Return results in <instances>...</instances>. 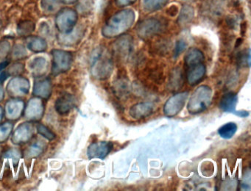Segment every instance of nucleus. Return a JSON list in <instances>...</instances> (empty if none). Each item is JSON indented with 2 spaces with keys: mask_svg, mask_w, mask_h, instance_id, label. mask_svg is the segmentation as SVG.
Instances as JSON below:
<instances>
[{
  "mask_svg": "<svg viewBox=\"0 0 251 191\" xmlns=\"http://www.w3.org/2000/svg\"><path fill=\"white\" fill-rule=\"evenodd\" d=\"M136 15L131 9H124L111 16L102 29L105 38H113L127 32L135 22Z\"/></svg>",
  "mask_w": 251,
  "mask_h": 191,
  "instance_id": "nucleus-1",
  "label": "nucleus"
},
{
  "mask_svg": "<svg viewBox=\"0 0 251 191\" xmlns=\"http://www.w3.org/2000/svg\"><path fill=\"white\" fill-rule=\"evenodd\" d=\"M92 73L98 79H106L111 76L114 69L112 58L102 47H98L91 57Z\"/></svg>",
  "mask_w": 251,
  "mask_h": 191,
  "instance_id": "nucleus-2",
  "label": "nucleus"
},
{
  "mask_svg": "<svg viewBox=\"0 0 251 191\" xmlns=\"http://www.w3.org/2000/svg\"><path fill=\"white\" fill-rule=\"evenodd\" d=\"M212 91L207 85H201L194 91L187 104L188 111L191 114H198L205 111L211 104Z\"/></svg>",
  "mask_w": 251,
  "mask_h": 191,
  "instance_id": "nucleus-3",
  "label": "nucleus"
},
{
  "mask_svg": "<svg viewBox=\"0 0 251 191\" xmlns=\"http://www.w3.org/2000/svg\"><path fill=\"white\" fill-rule=\"evenodd\" d=\"M52 73L58 76L65 73L71 69L73 62V55L70 51L62 49H53L52 51Z\"/></svg>",
  "mask_w": 251,
  "mask_h": 191,
  "instance_id": "nucleus-4",
  "label": "nucleus"
},
{
  "mask_svg": "<svg viewBox=\"0 0 251 191\" xmlns=\"http://www.w3.org/2000/svg\"><path fill=\"white\" fill-rule=\"evenodd\" d=\"M78 20L76 10L72 8H64L58 12L55 18V25L61 33H68L75 27Z\"/></svg>",
  "mask_w": 251,
  "mask_h": 191,
  "instance_id": "nucleus-5",
  "label": "nucleus"
},
{
  "mask_svg": "<svg viewBox=\"0 0 251 191\" xmlns=\"http://www.w3.org/2000/svg\"><path fill=\"white\" fill-rule=\"evenodd\" d=\"M164 24L162 21L155 18H150L142 21L137 26V34L139 38L148 40L162 32Z\"/></svg>",
  "mask_w": 251,
  "mask_h": 191,
  "instance_id": "nucleus-6",
  "label": "nucleus"
},
{
  "mask_svg": "<svg viewBox=\"0 0 251 191\" xmlns=\"http://www.w3.org/2000/svg\"><path fill=\"white\" fill-rule=\"evenodd\" d=\"M189 92L178 93L170 97L164 104V113L167 117L177 116L184 107Z\"/></svg>",
  "mask_w": 251,
  "mask_h": 191,
  "instance_id": "nucleus-7",
  "label": "nucleus"
},
{
  "mask_svg": "<svg viewBox=\"0 0 251 191\" xmlns=\"http://www.w3.org/2000/svg\"><path fill=\"white\" fill-rule=\"evenodd\" d=\"M238 102V96L235 93L229 92L223 95L220 100V110L225 113H233L241 118H247L249 116V113L246 110H236V104Z\"/></svg>",
  "mask_w": 251,
  "mask_h": 191,
  "instance_id": "nucleus-8",
  "label": "nucleus"
},
{
  "mask_svg": "<svg viewBox=\"0 0 251 191\" xmlns=\"http://www.w3.org/2000/svg\"><path fill=\"white\" fill-rule=\"evenodd\" d=\"M6 90L8 95L14 98L25 96L30 91V82L26 78L16 76L8 82Z\"/></svg>",
  "mask_w": 251,
  "mask_h": 191,
  "instance_id": "nucleus-9",
  "label": "nucleus"
},
{
  "mask_svg": "<svg viewBox=\"0 0 251 191\" xmlns=\"http://www.w3.org/2000/svg\"><path fill=\"white\" fill-rule=\"evenodd\" d=\"M133 40L130 35H123L113 44V53L123 60L127 58L133 50Z\"/></svg>",
  "mask_w": 251,
  "mask_h": 191,
  "instance_id": "nucleus-10",
  "label": "nucleus"
},
{
  "mask_svg": "<svg viewBox=\"0 0 251 191\" xmlns=\"http://www.w3.org/2000/svg\"><path fill=\"white\" fill-rule=\"evenodd\" d=\"M114 148L109 141H98L92 143L87 148V156L89 159H104L110 154Z\"/></svg>",
  "mask_w": 251,
  "mask_h": 191,
  "instance_id": "nucleus-11",
  "label": "nucleus"
},
{
  "mask_svg": "<svg viewBox=\"0 0 251 191\" xmlns=\"http://www.w3.org/2000/svg\"><path fill=\"white\" fill-rule=\"evenodd\" d=\"M33 133H34L33 125L29 122H25L17 126L13 133L11 141L15 145L26 143L31 139L32 137L33 136Z\"/></svg>",
  "mask_w": 251,
  "mask_h": 191,
  "instance_id": "nucleus-12",
  "label": "nucleus"
},
{
  "mask_svg": "<svg viewBox=\"0 0 251 191\" xmlns=\"http://www.w3.org/2000/svg\"><path fill=\"white\" fill-rule=\"evenodd\" d=\"M45 106L42 98H34L30 99L25 109L24 115L26 119L30 120H41L43 117Z\"/></svg>",
  "mask_w": 251,
  "mask_h": 191,
  "instance_id": "nucleus-13",
  "label": "nucleus"
},
{
  "mask_svg": "<svg viewBox=\"0 0 251 191\" xmlns=\"http://www.w3.org/2000/svg\"><path fill=\"white\" fill-rule=\"evenodd\" d=\"M52 91V81L50 78H41L35 82L33 94L36 97L44 99H48L50 97Z\"/></svg>",
  "mask_w": 251,
  "mask_h": 191,
  "instance_id": "nucleus-14",
  "label": "nucleus"
},
{
  "mask_svg": "<svg viewBox=\"0 0 251 191\" xmlns=\"http://www.w3.org/2000/svg\"><path fill=\"white\" fill-rule=\"evenodd\" d=\"M75 104L76 99L74 96L64 94L57 98L55 104V110L59 114H67L75 107Z\"/></svg>",
  "mask_w": 251,
  "mask_h": 191,
  "instance_id": "nucleus-15",
  "label": "nucleus"
},
{
  "mask_svg": "<svg viewBox=\"0 0 251 191\" xmlns=\"http://www.w3.org/2000/svg\"><path fill=\"white\" fill-rule=\"evenodd\" d=\"M24 110L25 103L23 100H10L5 104V116L9 120H17L20 119Z\"/></svg>",
  "mask_w": 251,
  "mask_h": 191,
  "instance_id": "nucleus-16",
  "label": "nucleus"
},
{
  "mask_svg": "<svg viewBox=\"0 0 251 191\" xmlns=\"http://www.w3.org/2000/svg\"><path fill=\"white\" fill-rule=\"evenodd\" d=\"M49 67V63L45 57H34L28 63V69L33 76L42 77L47 73Z\"/></svg>",
  "mask_w": 251,
  "mask_h": 191,
  "instance_id": "nucleus-17",
  "label": "nucleus"
},
{
  "mask_svg": "<svg viewBox=\"0 0 251 191\" xmlns=\"http://www.w3.org/2000/svg\"><path fill=\"white\" fill-rule=\"evenodd\" d=\"M154 106L151 102H141L135 104L130 107V116L133 119L139 120V119H145L152 114L153 112Z\"/></svg>",
  "mask_w": 251,
  "mask_h": 191,
  "instance_id": "nucleus-18",
  "label": "nucleus"
},
{
  "mask_svg": "<svg viewBox=\"0 0 251 191\" xmlns=\"http://www.w3.org/2000/svg\"><path fill=\"white\" fill-rule=\"evenodd\" d=\"M205 66L203 63L187 68L186 79L190 85H195L201 82L205 74Z\"/></svg>",
  "mask_w": 251,
  "mask_h": 191,
  "instance_id": "nucleus-19",
  "label": "nucleus"
},
{
  "mask_svg": "<svg viewBox=\"0 0 251 191\" xmlns=\"http://www.w3.org/2000/svg\"><path fill=\"white\" fill-rule=\"evenodd\" d=\"M81 31L79 29H73L68 33H61L58 37L60 44L66 47H72L75 45L80 41L82 37Z\"/></svg>",
  "mask_w": 251,
  "mask_h": 191,
  "instance_id": "nucleus-20",
  "label": "nucleus"
},
{
  "mask_svg": "<svg viewBox=\"0 0 251 191\" xmlns=\"http://www.w3.org/2000/svg\"><path fill=\"white\" fill-rule=\"evenodd\" d=\"M27 47L35 53L43 52L48 48V43L42 37L29 36L26 40Z\"/></svg>",
  "mask_w": 251,
  "mask_h": 191,
  "instance_id": "nucleus-21",
  "label": "nucleus"
},
{
  "mask_svg": "<svg viewBox=\"0 0 251 191\" xmlns=\"http://www.w3.org/2000/svg\"><path fill=\"white\" fill-rule=\"evenodd\" d=\"M204 55L201 50L196 48H192L188 50L184 57V63L186 68L201 64L203 63Z\"/></svg>",
  "mask_w": 251,
  "mask_h": 191,
  "instance_id": "nucleus-22",
  "label": "nucleus"
},
{
  "mask_svg": "<svg viewBox=\"0 0 251 191\" xmlns=\"http://www.w3.org/2000/svg\"><path fill=\"white\" fill-rule=\"evenodd\" d=\"M183 74L181 69L179 67L175 68L173 72L170 73V79H169V87L172 91H176L180 89L183 86Z\"/></svg>",
  "mask_w": 251,
  "mask_h": 191,
  "instance_id": "nucleus-23",
  "label": "nucleus"
},
{
  "mask_svg": "<svg viewBox=\"0 0 251 191\" xmlns=\"http://www.w3.org/2000/svg\"><path fill=\"white\" fill-rule=\"evenodd\" d=\"M195 16V10L192 6L183 5L180 9V14H179L177 22L180 26H186L189 24L193 20Z\"/></svg>",
  "mask_w": 251,
  "mask_h": 191,
  "instance_id": "nucleus-24",
  "label": "nucleus"
},
{
  "mask_svg": "<svg viewBox=\"0 0 251 191\" xmlns=\"http://www.w3.org/2000/svg\"><path fill=\"white\" fill-rule=\"evenodd\" d=\"M46 148V143L44 141H39L33 143L26 150L25 157L27 158H37L42 154Z\"/></svg>",
  "mask_w": 251,
  "mask_h": 191,
  "instance_id": "nucleus-25",
  "label": "nucleus"
},
{
  "mask_svg": "<svg viewBox=\"0 0 251 191\" xmlns=\"http://www.w3.org/2000/svg\"><path fill=\"white\" fill-rule=\"evenodd\" d=\"M170 0H142L141 6L145 11L154 12L164 7Z\"/></svg>",
  "mask_w": 251,
  "mask_h": 191,
  "instance_id": "nucleus-26",
  "label": "nucleus"
},
{
  "mask_svg": "<svg viewBox=\"0 0 251 191\" xmlns=\"http://www.w3.org/2000/svg\"><path fill=\"white\" fill-rule=\"evenodd\" d=\"M237 131V125L234 122H228L220 126L218 134L223 139L229 140L233 138Z\"/></svg>",
  "mask_w": 251,
  "mask_h": 191,
  "instance_id": "nucleus-27",
  "label": "nucleus"
},
{
  "mask_svg": "<svg viewBox=\"0 0 251 191\" xmlns=\"http://www.w3.org/2000/svg\"><path fill=\"white\" fill-rule=\"evenodd\" d=\"M62 4V0H41V7L46 13H55L59 10Z\"/></svg>",
  "mask_w": 251,
  "mask_h": 191,
  "instance_id": "nucleus-28",
  "label": "nucleus"
},
{
  "mask_svg": "<svg viewBox=\"0 0 251 191\" xmlns=\"http://www.w3.org/2000/svg\"><path fill=\"white\" fill-rule=\"evenodd\" d=\"M35 24L30 21H24L19 24L17 32L20 36H29L34 31Z\"/></svg>",
  "mask_w": 251,
  "mask_h": 191,
  "instance_id": "nucleus-29",
  "label": "nucleus"
},
{
  "mask_svg": "<svg viewBox=\"0 0 251 191\" xmlns=\"http://www.w3.org/2000/svg\"><path fill=\"white\" fill-rule=\"evenodd\" d=\"M14 125L11 122H6L0 125V143L5 142L13 131Z\"/></svg>",
  "mask_w": 251,
  "mask_h": 191,
  "instance_id": "nucleus-30",
  "label": "nucleus"
},
{
  "mask_svg": "<svg viewBox=\"0 0 251 191\" xmlns=\"http://www.w3.org/2000/svg\"><path fill=\"white\" fill-rule=\"evenodd\" d=\"M3 157L5 158L11 159L14 164L17 165L19 161H20V159L23 157V154H22L21 151L18 149V148H13L8 150L4 154Z\"/></svg>",
  "mask_w": 251,
  "mask_h": 191,
  "instance_id": "nucleus-31",
  "label": "nucleus"
},
{
  "mask_svg": "<svg viewBox=\"0 0 251 191\" xmlns=\"http://www.w3.org/2000/svg\"><path fill=\"white\" fill-rule=\"evenodd\" d=\"M36 129H37L38 133L40 134L44 138H46L48 141H52L55 139V135L53 132L50 130L49 128L47 127L45 125L42 123H39L36 126Z\"/></svg>",
  "mask_w": 251,
  "mask_h": 191,
  "instance_id": "nucleus-32",
  "label": "nucleus"
},
{
  "mask_svg": "<svg viewBox=\"0 0 251 191\" xmlns=\"http://www.w3.org/2000/svg\"><path fill=\"white\" fill-rule=\"evenodd\" d=\"M27 55V51L24 46L22 44H16L13 48L12 56L14 59L20 60V59H23Z\"/></svg>",
  "mask_w": 251,
  "mask_h": 191,
  "instance_id": "nucleus-33",
  "label": "nucleus"
},
{
  "mask_svg": "<svg viewBox=\"0 0 251 191\" xmlns=\"http://www.w3.org/2000/svg\"><path fill=\"white\" fill-rule=\"evenodd\" d=\"M24 66L22 63H15L12 65L7 71L8 75L10 76H19L24 72Z\"/></svg>",
  "mask_w": 251,
  "mask_h": 191,
  "instance_id": "nucleus-34",
  "label": "nucleus"
},
{
  "mask_svg": "<svg viewBox=\"0 0 251 191\" xmlns=\"http://www.w3.org/2000/svg\"><path fill=\"white\" fill-rule=\"evenodd\" d=\"M186 47H187V44H186V41L183 40H179L176 42V46H175L174 49V56L175 57H177L183 51H185Z\"/></svg>",
  "mask_w": 251,
  "mask_h": 191,
  "instance_id": "nucleus-35",
  "label": "nucleus"
},
{
  "mask_svg": "<svg viewBox=\"0 0 251 191\" xmlns=\"http://www.w3.org/2000/svg\"><path fill=\"white\" fill-rule=\"evenodd\" d=\"M118 85L116 86V90H117V92H118L119 94H123V95H125V94H127L128 93V85L126 84V81L124 79H120L119 81Z\"/></svg>",
  "mask_w": 251,
  "mask_h": 191,
  "instance_id": "nucleus-36",
  "label": "nucleus"
},
{
  "mask_svg": "<svg viewBox=\"0 0 251 191\" xmlns=\"http://www.w3.org/2000/svg\"><path fill=\"white\" fill-rule=\"evenodd\" d=\"M10 50V44L8 41H4L2 44H0V56L1 57H5L8 54Z\"/></svg>",
  "mask_w": 251,
  "mask_h": 191,
  "instance_id": "nucleus-37",
  "label": "nucleus"
},
{
  "mask_svg": "<svg viewBox=\"0 0 251 191\" xmlns=\"http://www.w3.org/2000/svg\"><path fill=\"white\" fill-rule=\"evenodd\" d=\"M137 0H115L116 4L120 7H127L134 4Z\"/></svg>",
  "mask_w": 251,
  "mask_h": 191,
  "instance_id": "nucleus-38",
  "label": "nucleus"
},
{
  "mask_svg": "<svg viewBox=\"0 0 251 191\" xmlns=\"http://www.w3.org/2000/svg\"><path fill=\"white\" fill-rule=\"evenodd\" d=\"M8 76H9V75H8V72H5V71H2L1 73H0V83L6 80Z\"/></svg>",
  "mask_w": 251,
  "mask_h": 191,
  "instance_id": "nucleus-39",
  "label": "nucleus"
},
{
  "mask_svg": "<svg viewBox=\"0 0 251 191\" xmlns=\"http://www.w3.org/2000/svg\"><path fill=\"white\" fill-rule=\"evenodd\" d=\"M8 64H9V61H4L0 63V72L4 71V69L8 66Z\"/></svg>",
  "mask_w": 251,
  "mask_h": 191,
  "instance_id": "nucleus-40",
  "label": "nucleus"
},
{
  "mask_svg": "<svg viewBox=\"0 0 251 191\" xmlns=\"http://www.w3.org/2000/svg\"><path fill=\"white\" fill-rule=\"evenodd\" d=\"M4 96H5V94H4L3 89H2V87L0 86V101L3 99Z\"/></svg>",
  "mask_w": 251,
  "mask_h": 191,
  "instance_id": "nucleus-41",
  "label": "nucleus"
},
{
  "mask_svg": "<svg viewBox=\"0 0 251 191\" xmlns=\"http://www.w3.org/2000/svg\"><path fill=\"white\" fill-rule=\"evenodd\" d=\"M64 2L67 3V4H74L76 1H77V0H62Z\"/></svg>",
  "mask_w": 251,
  "mask_h": 191,
  "instance_id": "nucleus-42",
  "label": "nucleus"
},
{
  "mask_svg": "<svg viewBox=\"0 0 251 191\" xmlns=\"http://www.w3.org/2000/svg\"><path fill=\"white\" fill-rule=\"evenodd\" d=\"M3 110H2V107H0V122L2 121V117H3Z\"/></svg>",
  "mask_w": 251,
  "mask_h": 191,
  "instance_id": "nucleus-43",
  "label": "nucleus"
},
{
  "mask_svg": "<svg viewBox=\"0 0 251 191\" xmlns=\"http://www.w3.org/2000/svg\"><path fill=\"white\" fill-rule=\"evenodd\" d=\"M183 1H196V0H183Z\"/></svg>",
  "mask_w": 251,
  "mask_h": 191,
  "instance_id": "nucleus-44",
  "label": "nucleus"
}]
</instances>
